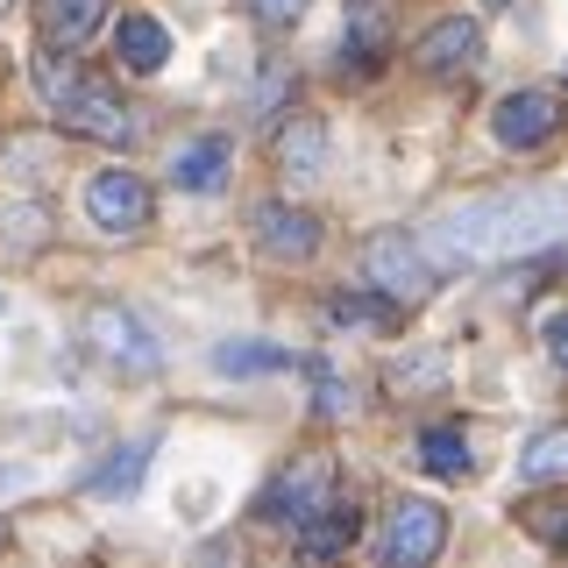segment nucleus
Returning a JSON list of instances; mask_svg holds the SVG:
<instances>
[{
    "label": "nucleus",
    "mask_w": 568,
    "mask_h": 568,
    "mask_svg": "<svg viewBox=\"0 0 568 568\" xmlns=\"http://www.w3.org/2000/svg\"><path fill=\"white\" fill-rule=\"evenodd\" d=\"M568 235V192L561 185H505V192H476L455 200L426 221V263L440 271H484V263H511L532 248Z\"/></svg>",
    "instance_id": "1"
},
{
    "label": "nucleus",
    "mask_w": 568,
    "mask_h": 568,
    "mask_svg": "<svg viewBox=\"0 0 568 568\" xmlns=\"http://www.w3.org/2000/svg\"><path fill=\"white\" fill-rule=\"evenodd\" d=\"M327 490H334V455H292L284 469L263 484L256 497V519H271V526H298V519H313L320 505H327Z\"/></svg>",
    "instance_id": "2"
},
{
    "label": "nucleus",
    "mask_w": 568,
    "mask_h": 568,
    "mask_svg": "<svg viewBox=\"0 0 568 568\" xmlns=\"http://www.w3.org/2000/svg\"><path fill=\"white\" fill-rule=\"evenodd\" d=\"M440 547H448V511H440V505H419V497L390 505L384 540H377V555L390 568H419V561H434Z\"/></svg>",
    "instance_id": "3"
},
{
    "label": "nucleus",
    "mask_w": 568,
    "mask_h": 568,
    "mask_svg": "<svg viewBox=\"0 0 568 568\" xmlns=\"http://www.w3.org/2000/svg\"><path fill=\"white\" fill-rule=\"evenodd\" d=\"M58 114H64L71 135H100V142H129L135 135L129 100H121L114 85H100V79H71L58 93Z\"/></svg>",
    "instance_id": "4"
},
{
    "label": "nucleus",
    "mask_w": 568,
    "mask_h": 568,
    "mask_svg": "<svg viewBox=\"0 0 568 568\" xmlns=\"http://www.w3.org/2000/svg\"><path fill=\"white\" fill-rule=\"evenodd\" d=\"M363 277L390 298H426L434 292V271H426V248L405 242V235H377L363 242Z\"/></svg>",
    "instance_id": "5"
},
{
    "label": "nucleus",
    "mask_w": 568,
    "mask_h": 568,
    "mask_svg": "<svg viewBox=\"0 0 568 568\" xmlns=\"http://www.w3.org/2000/svg\"><path fill=\"white\" fill-rule=\"evenodd\" d=\"M85 213H93V227H106V235H135V227H150V185L135 171H100L85 185Z\"/></svg>",
    "instance_id": "6"
},
{
    "label": "nucleus",
    "mask_w": 568,
    "mask_h": 568,
    "mask_svg": "<svg viewBox=\"0 0 568 568\" xmlns=\"http://www.w3.org/2000/svg\"><path fill=\"white\" fill-rule=\"evenodd\" d=\"M555 121H561V93H547V85H526V93L497 100L490 135L505 142V150H540V142L555 135Z\"/></svg>",
    "instance_id": "7"
},
{
    "label": "nucleus",
    "mask_w": 568,
    "mask_h": 568,
    "mask_svg": "<svg viewBox=\"0 0 568 568\" xmlns=\"http://www.w3.org/2000/svg\"><path fill=\"white\" fill-rule=\"evenodd\" d=\"M85 334H93V348L106 355V363H121V369H156V363H164L156 334L142 327L129 306H100L93 320H85Z\"/></svg>",
    "instance_id": "8"
},
{
    "label": "nucleus",
    "mask_w": 568,
    "mask_h": 568,
    "mask_svg": "<svg viewBox=\"0 0 568 568\" xmlns=\"http://www.w3.org/2000/svg\"><path fill=\"white\" fill-rule=\"evenodd\" d=\"M256 242H263V256H277V263H306L313 248H320V221H313L306 206L263 200L256 206Z\"/></svg>",
    "instance_id": "9"
},
{
    "label": "nucleus",
    "mask_w": 568,
    "mask_h": 568,
    "mask_svg": "<svg viewBox=\"0 0 568 568\" xmlns=\"http://www.w3.org/2000/svg\"><path fill=\"white\" fill-rule=\"evenodd\" d=\"M484 58V29L469 22V14H448V22H434L419 36V71L426 79H455V71H469Z\"/></svg>",
    "instance_id": "10"
},
{
    "label": "nucleus",
    "mask_w": 568,
    "mask_h": 568,
    "mask_svg": "<svg viewBox=\"0 0 568 568\" xmlns=\"http://www.w3.org/2000/svg\"><path fill=\"white\" fill-rule=\"evenodd\" d=\"M277 171L292 185H320L327 178V121L320 114H292L277 129Z\"/></svg>",
    "instance_id": "11"
},
{
    "label": "nucleus",
    "mask_w": 568,
    "mask_h": 568,
    "mask_svg": "<svg viewBox=\"0 0 568 568\" xmlns=\"http://www.w3.org/2000/svg\"><path fill=\"white\" fill-rule=\"evenodd\" d=\"M114 58H121V71H164L171 64V29L156 22V14H121L114 22Z\"/></svg>",
    "instance_id": "12"
},
{
    "label": "nucleus",
    "mask_w": 568,
    "mask_h": 568,
    "mask_svg": "<svg viewBox=\"0 0 568 568\" xmlns=\"http://www.w3.org/2000/svg\"><path fill=\"white\" fill-rule=\"evenodd\" d=\"M227 156H235V150H227V135H192L185 142V150H178L171 156V185L178 192H221L227 185Z\"/></svg>",
    "instance_id": "13"
},
{
    "label": "nucleus",
    "mask_w": 568,
    "mask_h": 568,
    "mask_svg": "<svg viewBox=\"0 0 568 568\" xmlns=\"http://www.w3.org/2000/svg\"><path fill=\"white\" fill-rule=\"evenodd\" d=\"M363 540V519L342 505H320L313 519H298V555L306 561H334V555H348V547Z\"/></svg>",
    "instance_id": "14"
},
{
    "label": "nucleus",
    "mask_w": 568,
    "mask_h": 568,
    "mask_svg": "<svg viewBox=\"0 0 568 568\" xmlns=\"http://www.w3.org/2000/svg\"><path fill=\"white\" fill-rule=\"evenodd\" d=\"M384 43H390V8L384 0H348V36H342L348 71H369L384 58Z\"/></svg>",
    "instance_id": "15"
},
{
    "label": "nucleus",
    "mask_w": 568,
    "mask_h": 568,
    "mask_svg": "<svg viewBox=\"0 0 568 568\" xmlns=\"http://www.w3.org/2000/svg\"><path fill=\"white\" fill-rule=\"evenodd\" d=\"M100 22H106V0H43V36H50L58 50L85 43V36H100Z\"/></svg>",
    "instance_id": "16"
},
{
    "label": "nucleus",
    "mask_w": 568,
    "mask_h": 568,
    "mask_svg": "<svg viewBox=\"0 0 568 568\" xmlns=\"http://www.w3.org/2000/svg\"><path fill=\"white\" fill-rule=\"evenodd\" d=\"M419 469L440 476V484H462V476H469V434H462V426H426L419 434Z\"/></svg>",
    "instance_id": "17"
},
{
    "label": "nucleus",
    "mask_w": 568,
    "mask_h": 568,
    "mask_svg": "<svg viewBox=\"0 0 568 568\" xmlns=\"http://www.w3.org/2000/svg\"><path fill=\"white\" fill-rule=\"evenodd\" d=\"M142 469H150V440H121L114 462L85 476V497H129L142 484Z\"/></svg>",
    "instance_id": "18"
},
{
    "label": "nucleus",
    "mask_w": 568,
    "mask_h": 568,
    "mask_svg": "<svg viewBox=\"0 0 568 568\" xmlns=\"http://www.w3.org/2000/svg\"><path fill=\"white\" fill-rule=\"evenodd\" d=\"M292 355L271 348V342H227L221 355H213V369H227V377H256V369H284Z\"/></svg>",
    "instance_id": "19"
},
{
    "label": "nucleus",
    "mask_w": 568,
    "mask_h": 568,
    "mask_svg": "<svg viewBox=\"0 0 568 568\" xmlns=\"http://www.w3.org/2000/svg\"><path fill=\"white\" fill-rule=\"evenodd\" d=\"M519 469L532 476V484H547V476H568V426H555V434H540V440H526Z\"/></svg>",
    "instance_id": "20"
},
{
    "label": "nucleus",
    "mask_w": 568,
    "mask_h": 568,
    "mask_svg": "<svg viewBox=\"0 0 568 568\" xmlns=\"http://www.w3.org/2000/svg\"><path fill=\"white\" fill-rule=\"evenodd\" d=\"M327 320H369V327H398V298H390V292H377V298H334V306H327Z\"/></svg>",
    "instance_id": "21"
},
{
    "label": "nucleus",
    "mask_w": 568,
    "mask_h": 568,
    "mask_svg": "<svg viewBox=\"0 0 568 568\" xmlns=\"http://www.w3.org/2000/svg\"><path fill=\"white\" fill-rule=\"evenodd\" d=\"M248 8H256V22L292 29V22H306V8H313V0H248Z\"/></svg>",
    "instance_id": "22"
},
{
    "label": "nucleus",
    "mask_w": 568,
    "mask_h": 568,
    "mask_svg": "<svg viewBox=\"0 0 568 568\" xmlns=\"http://www.w3.org/2000/svg\"><path fill=\"white\" fill-rule=\"evenodd\" d=\"M540 342H547V355H555V369H561V377H568V306H561V313H547Z\"/></svg>",
    "instance_id": "23"
},
{
    "label": "nucleus",
    "mask_w": 568,
    "mask_h": 568,
    "mask_svg": "<svg viewBox=\"0 0 568 568\" xmlns=\"http://www.w3.org/2000/svg\"><path fill=\"white\" fill-rule=\"evenodd\" d=\"M555 547H561V555H568V526H561V540H555Z\"/></svg>",
    "instance_id": "24"
},
{
    "label": "nucleus",
    "mask_w": 568,
    "mask_h": 568,
    "mask_svg": "<svg viewBox=\"0 0 568 568\" xmlns=\"http://www.w3.org/2000/svg\"><path fill=\"white\" fill-rule=\"evenodd\" d=\"M0 540H8V526H0Z\"/></svg>",
    "instance_id": "25"
}]
</instances>
